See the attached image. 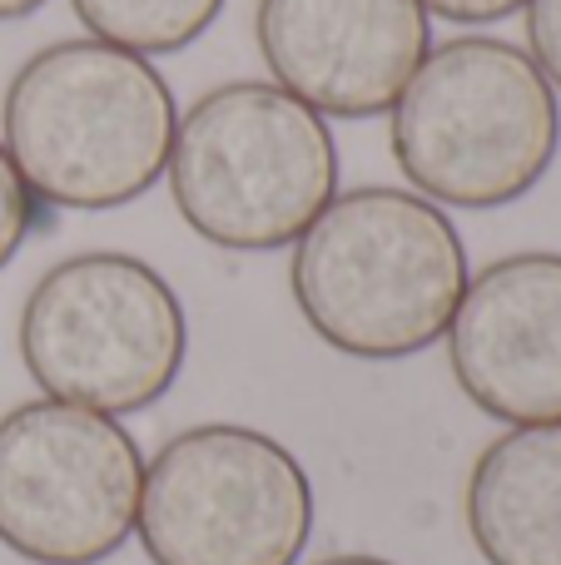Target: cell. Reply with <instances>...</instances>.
<instances>
[{"label": "cell", "mask_w": 561, "mask_h": 565, "mask_svg": "<svg viewBox=\"0 0 561 565\" xmlns=\"http://www.w3.org/2000/svg\"><path fill=\"white\" fill-rule=\"evenodd\" d=\"M179 105L145 55L105 40H55L10 75L0 145L40 209L105 214L165 179Z\"/></svg>", "instance_id": "6da1fadb"}, {"label": "cell", "mask_w": 561, "mask_h": 565, "mask_svg": "<svg viewBox=\"0 0 561 565\" xmlns=\"http://www.w3.org/2000/svg\"><path fill=\"white\" fill-rule=\"evenodd\" d=\"M467 248L423 194L348 189L298 234L288 288L334 352L358 362L417 358L447 338L467 292Z\"/></svg>", "instance_id": "7a4b0ae2"}, {"label": "cell", "mask_w": 561, "mask_h": 565, "mask_svg": "<svg viewBox=\"0 0 561 565\" xmlns=\"http://www.w3.org/2000/svg\"><path fill=\"white\" fill-rule=\"evenodd\" d=\"M388 119L403 179L437 209L517 204L561 149L552 79L522 45L497 35L433 45Z\"/></svg>", "instance_id": "3957f363"}, {"label": "cell", "mask_w": 561, "mask_h": 565, "mask_svg": "<svg viewBox=\"0 0 561 565\" xmlns=\"http://www.w3.org/2000/svg\"><path fill=\"white\" fill-rule=\"evenodd\" d=\"M169 194L204 244L274 254L334 204V129L274 79H229L179 115Z\"/></svg>", "instance_id": "277c9868"}, {"label": "cell", "mask_w": 561, "mask_h": 565, "mask_svg": "<svg viewBox=\"0 0 561 565\" xmlns=\"http://www.w3.org/2000/svg\"><path fill=\"white\" fill-rule=\"evenodd\" d=\"M189 352L184 302L155 264L115 248L45 268L20 308V362L55 402L129 417L174 387Z\"/></svg>", "instance_id": "5b68a950"}, {"label": "cell", "mask_w": 561, "mask_h": 565, "mask_svg": "<svg viewBox=\"0 0 561 565\" xmlns=\"http://www.w3.org/2000/svg\"><path fill=\"white\" fill-rule=\"evenodd\" d=\"M135 536L155 565H298L314 481L258 427H184L145 461Z\"/></svg>", "instance_id": "8992f818"}, {"label": "cell", "mask_w": 561, "mask_h": 565, "mask_svg": "<svg viewBox=\"0 0 561 565\" xmlns=\"http://www.w3.org/2000/svg\"><path fill=\"white\" fill-rule=\"evenodd\" d=\"M145 457L125 422L35 397L0 417V546L30 565H99L139 516Z\"/></svg>", "instance_id": "52a82bcc"}, {"label": "cell", "mask_w": 561, "mask_h": 565, "mask_svg": "<svg viewBox=\"0 0 561 565\" xmlns=\"http://www.w3.org/2000/svg\"><path fill=\"white\" fill-rule=\"evenodd\" d=\"M254 40L278 89L324 119H373L427 60L433 15L417 0H258Z\"/></svg>", "instance_id": "ba28073f"}, {"label": "cell", "mask_w": 561, "mask_h": 565, "mask_svg": "<svg viewBox=\"0 0 561 565\" xmlns=\"http://www.w3.org/2000/svg\"><path fill=\"white\" fill-rule=\"evenodd\" d=\"M447 362L487 417L507 427L561 422V254H507L467 278Z\"/></svg>", "instance_id": "9c48e42d"}, {"label": "cell", "mask_w": 561, "mask_h": 565, "mask_svg": "<svg viewBox=\"0 0 561 565\" xmlns=\"http://www.w3.org/2000/svg\"><path fill=\"white\" fill-rule=\"evenodd\" d=\"M463 516L487 565H561V422L487 441L467 477Z\"/></svg>", "instance_id": "30bf717a"}, {"label": "cell", "mask_w": 561, "mask_h": 565, "mask_svg": "<svg viewBox=\"0 0 561 565\" xmlns=\"http://www.w3.org/2000/svg\"><path fill=\"white\" fill-rule=\"evenodd\" d=\"M95 40L129 55H174L219 20L224 0H70Z\"/></svg>", "instance_id": "8fae6325"}, {"label": "cell", "mask_w": 561, "mask_h": 565, "mask_svg": "<svg viewBox=\"0 0 561 565\" xmlns=\"http://www.w3.org/2000/svg\"><path fill=\"white\" fill-rule=\"evenodd\" d=\"M35 218H40V199L25 189V179H20L10 149L0 145V274L15 264V254H20V244L30 238Z\"/></svg>", "instance_id": "7c38bea8"}, {"label": "cell", "mask_w": 561, "mask_h": 565, "mask_svg": "<svg viewBox=\"0 0 561 565\" xmlns=\"http://www.w3.org/2000/svg\"><path fill=\"white\" fill-rule=\"evenodd\" d=\"M527 55L561 89V0H527Z\"/></svg>", "instance_id": "4fadbf2b"}, {"label": "cell", "mask_w": 561, "mask_h": 565, "mask_svg": "<svg viewBox=\"0 0 561 565\" xmlns=\"http://www.w3.org/2000/svg\"><path fill=\"white\" fill-rule=\"evenodd\" d=\"M427 15H443L453 25H493V20H507L527 6V0H417Z\"/></svg>", "instance_id": "5bb4252c"}, {"label": "cell", "mask_w": 561, "mask_h": 565, "mask_svg": "<svg viewBox=\"0 0 561 565\" xmlns=\"http://www.w3.org/2000/svg\"><path fill=\"white\" fill-rule=\"evenodd\" d=\"M40 6H45V0H0V20H25V15H35Z\"/></svg>", "instance_id": "9a60e30c"}, {"label": "cell", "mask_w": 561, "mask_h": 565, "mask_svg": "<svg viewBox=\"0 0 561 565\" xmlns=\"http://www.w3.org/2000/svg\"><path fill=\"white\" fill-rule=\"evenodd\" d=\"M314 565H393L383 556H328V561H314Z\"/></svg>", "instance_id": "2e32d148"}]
</instances>
